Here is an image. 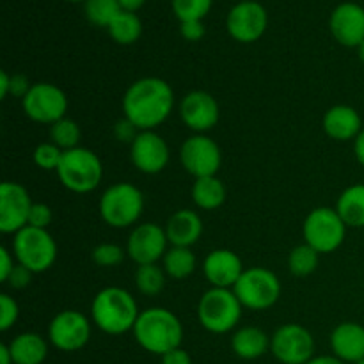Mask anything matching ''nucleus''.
<instances>
[{
	"mask_svg": "<svg viewBox=\"0 0 364 364\" xmlns=\"http://www.w3.org/2000/svg\"><path fill=\"white\" fill-rule=\"evenodd\" d=\"M80 137V127H78L73 119H68V117L57 121V123H53L52 127H50V141L55 146H59L63 151L78 148Z\"/></svg>",
	"mask_w": 364,
	"mask_h": 364,
	"instance_id": "obj_33",
	"label": "nucleus"
},
{
	"mask_svg": "<svg viewBox=\"0 0 364 364\" xmlns=\"http://www.w3.org/2000/svg\"><path fill=\"white\" fill-rule=\"evenodd\" d=\"M144 198L142 192L132 183L110 185L100 198V215L110 228L123 230L134 226L142 215Z\"/></svg>",
	"mask_w": 364,
	"mask_h": 364,
	"instance_id": "obj_6",
	"label": "nucleus"
},
{
	"mask_svg": "<svg viewBox=\"0 0 364 364\" xmlns=\"http://www.w3.org/2000/svg\"><path fill=\"white\" fill-rule=\"evenodd\" d=\"M14 259L16 258H14L13 252L7 251L6 247H0V281H2V283H7L11 272H13V269L16 267Z\"/></svg>",
	"mask_w": 364,
	"mask_h": 364,
	"instance_id": "obj_43",
	"label": "nucleus"
},
{
	"mask_svg": "<svg viewBox=\"0 0 364 364\" xmlns=\"http://www.w3.org/2000/svg\"><path fill=\"white\" fill-rule=\"evenodd\" d=\"M354 153H355V159H358V162L364 167V128H363L361 134L358 135V139L354 141Z\"/></svg>",
	"mask_w": 364,
	"mask_h": 364,
	"instance_id": "obj_45",
	"label": "nucleus"
},
{
	"mask_svg": "<svg viewBox=\"0 0 364 364\" xmlns=\"http://www.w3.org/2000/svg\"><path fill=\"white\" fill-rule=\"evenodd\" d=\"M336 212L347 228H364V183L350 185L341 192Z\"/></svg>",
	"mask_w": 364,
	"mask_h": 364,
	"instance_id": "obj_26",
	"label": "nucleus"
},
{
	"mask_svg": "<svg viewBox=\"0 0 364 364\" xmlns=\"http://www.w3.org/2000/svg\"><path fill=\"white\" fill-rule=\"evenodd\" d=\"M192 201L201 210H217L226 201V187L217 176L198 178L192 185Z\"/></svg>",
	"mask_w": 364,
	"mask_h": 364,
	"instance_id": "obj_27",
	"label": "nucleus"
},
{
	"mask_svg": "<svg viewBox=\"0 0 364 364\" xmlns=\"http://www.w3.org/2000/svg\"><path fill=\"white\" fill-rule=\"evenodd\" d=\"M31 279H32L31 270L25 269L23 265H20V263H16V267H14L13 272H11L9 279H7V284H9L11 288H14V290H23V288H27L28 284H31Z\"/></svg>",
	"mask_w": 364,
	"mask_h": 364,
	"instance_id": "obj_41",
	"label": "nucleus"
},
{
	"mask_svg": "<svg viewBox=\"0 0 364 364\" xmlns=\"http://www.w3.org/2000/svg\"><path fill=\"white\" fill-rule=\"evenodd\" d=\"M132 333L139 347L160 358L174 348H180L183 341V326L180 318L166 308H149L141 311Z\"/></svg>",
	"mask_w": 364,
	"mask_h": 364,
	"instance_id": "obj_2",
	"label": "nucleus"
},
{
	"mask_svg": "<svg viewBox=\"0 0 364 364\" xmlns=\"http://www.w3.org/2000/svg\"><path fill=\"white\" fill-rule=\"evenodd\" d=\"M21 107L28 119L52 127L53 123L66 117L68 98L63 89L57 85L39 82L32 84L31 91L21 100Z\"/></svg>",
	"mask_w": 364,
	"mask_h": 364,
	"instance_id": "obj_11",
	"label": "nucleus"
},
{
	"mask_svg": "<svg viewBox=\"0 0 364 364\" xmlns=\"http://www.w3.org/2000/svg\"><path fill=\"white\" fill-rule=\"evenodd\" d=\"M355 364H364V359H361V361H358Z\"/></svg>",
	"mask_w": 364,
	"mask_h": 364,
	"instance_id": "obj_52",
	"label": "nucleus"
},
{
	"mask_svg": "<svg viewBox=\"0 0 364 364\" xmlns=\"http://www.w3.org/2000/svg\"><path fill=\"white\" fill-rule=\"evenodd\" d=\"M174 14L181 21L201 20L210 13L213 0H171Z\"/></svg>",
	"mask_w": 364,
	"mask_h": 364,
	"instance_id": "obj_34",
	"label": "nucleus"
},
{
	"mask_svg": "<svg viewBox=\"0 0 364 364\" xmlns=\"http://www.w3.org/2000/svg\"><path fill=\"white\" fill-rule=\"evenodd\" d=\"M84 11L87 20L96 27L109 28L114 18L121 13L119 0H85Z\"/></svg>",
	"mask_w": 364,
	"mask_h": 364,
	"instance_id": "obj_32",
	"label": "nucleus"
},
{
	"mask_svg": "<svg viewBox=\"0 0 364 364\" xmlns=\"http://www.w3.org/2000/svg\"><path fill=\"white\" fill-rule=\"evenodd\" d=\"M166 270L160 269L156 263L141 265L135 272V287L146 297H156L166 287Z\"/></svg>",
	"mask_w": 364,
	"mask_h": 364,
	"instance_id": "obj_31",
	"label": "nucleus"
},
{
	"mask_svg": "<svg viewBox=\"0 0 364 364\" xmlns=\"http://www.w3.org/2000/svg\"><path fill=\"white\" fill-rule=\"evenodd\" d=\"M107 31H109L110 38L119 45H134L142 36V21L137 13L121 11Z\"/></svg>",
	"mask_w": 364,
	"mask_h": 364,
	"instance_id": "obj_28",
	"label": "nucleus"
},
{
	"mask_svg": "<svg viewBox=\"0 0 364 364\" xmlns=\"http://www.w3.org/2000/svg\"><path fill=\"white\" fill-rule=\"evenodd\" d=\"M233 291L244 308L263 311L272 308L279 301L281 283L276 274L265 267H252L244 270L240 279L233 287Z\"/></svg>",
	"mask_w": 364,
	"mask_h": 364,
	"instance_id": "obj_9",
	"label": "nucleus"
},
{
	"mask_svg": "<svg viewBox=\"0 0 364 364\" xmlns=\"http://www.w3.org/2000/svg\"><path fill=\"white\" fill-rule=\"evenodd\" d=\"M167 235L166 228H160L159 224L142 223L132 230L128 237L127 252L139 267L153 265L159 259H164L167 252Z\"/></svg>",
	"mask_w": 364,
	"mask_h": 364,
	"instance_id": "obj_16",
	"label": "nucleus"
},
{
	"mask_svg": "<svg viewBox=\"0 0 364 364\" xmlns=\"http://www.w3.org/2000/svg\"><path fill=\"white\" fill-rule=\"evenodd\" d=\"M32 84L28 82V78L25 75L16 73V75H11V89H9V95L16 96V98L23 100L27 96V92L31 91Z\"/></svg>",
	"mask_w": 364,
	"mask_h": 364,
	"instance_id": "obj_42",
	"label": "nucleus"
},
{
	"mask_svg": "<svg viewBox=\"0 0 364 364\" xmlns=\"http://www.w3.org/2000/svg\"><path fill=\"white\" fill-rule=\"evenodd\" d=\"M139 128L135 127L132 121H128L127 117H123L121 121H117L116 127H114V135L117 137V141L124 142V144H132L135 141V137L139 135Z\"/></svg>",
	"mask_w": 364,
	"mask_h": 364,
	"instance_id": "obj_40",
	"label": "nucleus"
},
{
	"mask_svg": "<svg viewBox=\"0 0 364 364\" xmlns=\"http://www.w3.org/2000/svg\"><path fill=\"white\" fill-rule=\"evenodd\" d=\"M358 55H359V59H361V63L364 64V41L358 46Z\"/></svg>",
	"mask_w": 364,
	"mask_h": 364,
	"instance_id": "obj_50",
	"label": "nucleus"
},
{
	"mask_svg": "<svg viewBox=\"0 0 364 364\" xmlns=\"http://www.w3.org/2000/svg\"><path fill=\"white\" fill-rule=\"evenodd\" d=\"M0 364H14L9 345H0Z\"/></svg>",
	"mask_w": 364,
	"mask_h": 364,
	"instance_id": "obj_49",
	"label": "nucleus"
},
{
	"mask_svg": "<svg viewBox=\"0 0 364 364\" xmlns=\"http://www.w3.org/2000/svg\"><path fill=\"white\" fill-rule=\"evenodd\" d=\"M238 297L230 288H210L198 306V318L208 333L226 334L238 326L242 316Z\"/></svg>",
	"mask_w": 364,
	"mask_h": 364,
	"instance_id": "obj_5",
	"label": "nucleus"
},
{
	"mask_svg": "<svg viewBox=\"0 0 364 364\" xmlns=\"http://www.w3.org/2000/svg\"><path fill=\"white\" fill-rule=\"evenodd\" d=\"M130 159L142 174H159L169 164V146L155 130L139 132L130 144Z\"/></svg>",
	"mask_w": 364,
	"mask_h": 364,
	"instance_id": "obj_17",
	"label": "nucleus"
},
{
	"mask_svg": "<svg viewBox=\"0 0 364 364\" xmlns=\"http://www.w3.org/2000/svg\"><path fill=\"white\" fill-rule=\"evenodd\" d=\"M167 240L173 247H192L203 235V220L194 210H178L166 224Z\"/></svg>",
	"mask_w": 364,
	"mask_h": 364,
	"instance_id": "obj_23",
	"label": "nucleus"
},
{
	"mask_svg": "<svg viewBox=\"0 0 364 364\" xmlns=\"http://www.w3.org/2000/svg\"><path fill=\"white\" fill-rule=\"evenodd\" d=\"M164 270L173 279H185L196 270V256L191 247H171L164 256Z\"/></svg>",
	"mask_w": 364,
	"mask_h": 364,
	"instance_id": "obj_29",
	"label": "nucleus"
},
{
	"mask_svg": "<svg viewBox=\"0 0 364 364\" xmlns=\"http://www.w3.org/2000/svg\"><path fill=\"white\" fill-rule=\"evenodd\" d=\"M64 151L53 142H41L34 149V164L43 171H57L63 160Z\"/></svg>",
	"mask_w": 364,
	"mask_h": 364,
	"instance_id": "obj_35",
	"label": "nucleus"
},
{
	"mask_svg": "<svg viewBox=\"0 0 364 364\" xmlns=\"http://www.w3.org/2000/svg\"><path fill=\"white\" fill-rule=\"evenodd\" d=\"M269 25L267 9L256 0H242L228 13L226 27L231 38L238 43H255L265 34Z\"/></svg>",
	"mask_w": 364,
	"mask_h": 364,
	"instance_id": "obj_14",
	"label": "nucleus"
},
{
	"mask_svg": "<svg viewBox=\"0 0 364 364\" xmlns=\"http://www.w3.org/2000/svg\"><path fill=\"white\" fill-rule=\"evenodd\" d=\"M244 270L240 256L230 249H215V251L208 252V256L203 262V272H205V277L212 284V288L233 290Z\"/></svg>",
	"mask_w": 364,
	"mask_h": 364,
	"instance_id": "obj_20",
	"label": "nucleus"
},
{
	"mask_svg": "<svg viewBox=\"0 0 364 364\" xmlns=\"http://www.w3.org/2000/svg\"><path fill=\"white\" fill-rule=\"evenodd\" d=\"M13 255L32 274H41L55 263L57 244L46 230L27 226L14 235Z\"/></svg>",
	"mask_w": 364,
	"mask_h": 364,
	"instance_id": "obj_7",
	"label": "nucleus"
},
{
	"mask_svg": "<svg viewBox=\"0 0 364 364\" xmlns=\"http://www.w3.org/2000/svg\"><path fill=\"white\" fill-rule=\"evenodd\" d=\"M68 2H85V0H68Z\"/></svg>",
	"mask_w": 364,
	"mask_h": 364,
	"instance_id": "obj_51",
	"label": "nucleus"
},
{
	"mask_svg": "<svg viewBox=\"0 0 364 364\" xmlns=\"http://www.w3.org/2000/svg\"><path fill=\"white\" fill-rule=\"evenodd\" d=\"M139 315L141 311L137 308V302L124 288H103L92 299V322L100 331L110 336H121L128 331H134Z\"/></svg>",
	"mask_w": 364,
	"mask_h": 364,
	"instance_id": "obj_3",
	"label": "nucleus"
},
{
	"mask_svg": "<svg viewBox=\"0 0 364 364\" xmlns=\"http://www.w3.org/2000/svg\"><path fill=\"white\" fill-rule=\"evenodd\" d=\"M180 162L188 174L198 178L217 176L223 164V153L219 144L205 134L188 137L180 148Z\"/></svg>",
	"mask_w": 364,
	"mask_h": 364,
	"instance_id": "obj_12",
	"label": "nucleus"
},
{
	"mask_svg": "<svg viewBox=\"0 0 364 364\" xmlns=\"http://www.w3.org/2000/svg\"><path fill=\"white\" fill-rule=\"evenodd\" d=\"M14 364H43L48 355V343L38 333H21L9 343Z\"/></svg>",
	"mask_w": 364,
	"mask_h": 364,
	"instance_id": "obj_25",
	"label": "nucleus"
},
{
	"mask_svg": "<svg viewBox=\"0 0 364 364\" xmlns=\"http://www.w3.org/2000/svg\"><path fill=\"white\" fill-rule=\"evenodd\" d=\"M11 89V75L6 70L0 71V98H6Z\"/></svg>",
	"mask_w": 364,
	"mask_h": 364,
	"instance_id": "obj_46",
	"label": "nucleus"
},
{
	"mask_svg": "<svg viewBox=\"0 0 364 364\" xmlns=\"http://www.w3.org/2000/svg\"><path fill=\"white\" fill-rule=\"evenodd\" d=\"M91 338V322L77 309L57 313L48 326V340L57 350L77 352L87 345Z\"/></svg>",
	"mask_w": 364,
	"mask_h": 364,
	"instance_id": "obj_13",
	"label": "nucleus"
},
{
	"mask_svg": "<svg viewBox=\"0 0 364 364\" xmlns=\"http://www.w3.org/2000/svg\"><path fill=\"white\" fill-rule=\"evenodd\" d=\"M180 34L181 38L187 39V41L196 43L201 41L206 34V28L203 25L201 20H192V21H181L180 23Z\"/></svg>",
	"mask_w": 364,
	"mask_h": 364,
	"instance_id": "obj_39",
	"label": "nucleus"
},
{
	"mask_svg": "<svg viewBox=\"0 0 364 364\" xmlns=\"http://www.w3.org/2000/svg\"><path fill=\"white\" fill-rule=\"evenodd\" d=\"M306 364H347V363L338 359L336 355H318V358H313L311 361Z\"/></svg>",
	"mask_w": 364,
	"mask_h": 364,
	"instance_id": "obj_48",
	"label": "nucleus"
},
{
	"mask_svg": "<svg viewBox=\"0 0 364 364\" xmlns=\"http://www.w3.org/2000/svg\"><path fill=\"white\" fill-rule=\"evenodd\" d=\"M333 354L343 363H358L364 359V327L355 322H343L331 334Z\"/></svg>",
	"mask_w": 364,
	"mask_h": 364,
	"instance_id": "obj_22",
	"label": "nucleus"
},
{
	"mask_svg": "<svg viewBox=\"0 0 364 364\" xmlns=\"http://www.w3.org/2000/svg\"><path fill=\"white\" fill-rule=\"evenodd\" d=\"M174 92L164 78L135 80L123 96V114L141 132L155 130L173 112Z\"/></svg>",
	"mask_w": 364,
	"mask_h": 364,
	"instance_id": "obj_1",
	"label": "nucleus"
},
{
	"mask_svg": "<svg viewBox=\"0 0 364 364\" xmlns=\"http://www.w3.org/2000/svg\"><path fill=\"white\" fill-rule=\"evenodd\" d=\"M146 0H119V6L123 11H130V13H137Z\"/></svg>",
	"mask_w": 364,
	"mask_h": 364,
	"instance_id": "obj_47",
	"label": "nucleus"
},
{
	"mask_svg": "<svg viewBox=\"0 0 364 364\" xmlns=\"http://www.w3.org/2000/svg\"><path fill=\"white\" fill-rule=\"evenodd\" d=\"M219 103L210 92L191 91L180 103V117L196 134H205L219 123Z\"/></svg>",
	"mask_w": 364,
	"mask_h": 364,
	"instance_id": "obj_18",
	"label": "nucleus"
},
{
	"mask_svg": "<svg viewBox=\"0 0 364 364\" xmlns=\"http://www.w3.org/2000/svg\"><path fill=\"white\" fill-rule=\"evenodd\" d=\"M304 242L320 255H329L341 247L347 235V224L336 212V208L318 206L311 210L302 226Z\"/></svg>",
	"mask_w": 364,
	"mask_h": 364,
	"instance_id": "obj_8",
	"label": "nucleus"
},
{
	"mask_svg": "<svg viewBox=\"0 0 364 364\" xmlns=\"http://www.w3.org/2000/svg\"><path fill=\"white\" fill-rule=\"evenodd\" d=\"M329 27L341 46L358 48L364 41V7L355 2H341L331 13Z\"/></svg>",
	"mask_w": 364,
	"mask_h": 364,
	"instance_id": "obj_19",
	"label": "nucleus"
},
{
	"mask_svg": "<svg viewBox=\"0 0 364 364\" xmlns=\"http://www.w3.org/2000/svg\"><path fill=\"white\" fill-rule=\"evenodd\" d=\"M18 316H20L18 302L7 294L0 295V331H4V333L9 331L16 323Z\"/></svg>",
	"mask_w": 364,
	"mask_h": 364,
	"instance_id": "obj_37",
	"label": "nucleus"
},
{
	"mask_svg": "<svg viewBox=\"0 0 364 364\" xmlns=\"http://www.w3.org/2000/svg\"><path fill=\"white\" fill-rule=\"evenodd\" d=\"M323 132L334 141H352L363 132V119L350 105H334L326 112L322 121Z\"/></svg>",
	"mask_w": 364,
	"mask_h": 364,
	"instance_id": "obj_21",
	"label": "nucleus"
},
{
	"mask_svg": "<svg viewBox=\"0 0 364 364\" xmlns=\"http://www.w3.org/2000/svg\"><path fill=\"white\" fill-rule=\"evenodd\" d=\"M124 259V251L116 244H100L92 249V262L98 267H117Z\"/></svg>",
	"mask_w": 364,
	"mask_h": 364,
	"instance_id": "obj_36",
	"label": "nucleus"
},
{
	"mask_svg": "<svg viewBox=\"0 0 364 364\" xmlns=\"http://www.w3.org/2000/svg\"><path fill=\"white\" fill-rule=\"evenodd\" d=\"M162 364H192V359H191V354L180 347L167 352V354H164Z\"/></svg>",
	"mask_w": 364,
	"mask_h": 364,
	"instance_id": "obj_44",
	"label": "nucleus"
},
{
	"mask_svg": "<svg viewBox=\"0 0 364 364\" xmlns=\"http://www.w3.org/2000/svg\"><path fill=\"white\" fill-rule=\"evenodd\" d=\"M53 220V212L48 205H43V203H34L31 210V215H28V226L38 228V230H46V228L52 224Z\"/></svg>",
	"mask_w": 364,
	"mask_h": 364,
	"instance_id": "obj_38",
	"label": "nucleus"
},
{
	"mask_svg": "<svg viewBox=\"0 0 364 364\" xmlns=\"http://www.w3.org/2000/svg\"><path fill=\"white\" fill-rule=\"evenodd\" d=\"M320 263V252H316L311 245L304 244L297 245L291 249L290 256H288V269L294 276L306 277L311 276Z\"/></svg>",
	"mask_w": 364,
	"mask_h": 364,
	"instance_id": "obj_30",
	"label": "nucleus"
},
{
	"mask_svg": "<svg viewBox=\"0 0 364 364\" xmlns=\"http://www.w3.org/2000/svg\"><path fill=\"white\" fill-rule=\"evenodd\" d=\"M231 348L237 358L252 361V359H259L267 354V350L270 348V338L259 327H240L231 338Z\"/></svg>",
	"mask_w": 364,
	"mask_h": 364,
	"instance_id": "obj_24",
	"label": "nucleus"
},
{
	"mask_svg": "<svg viewBox=\"0 0 364 364\" xmlns=\"http://www.w3.org/2000/svg\"><path fill=\"white\" fill-rule=\"evenodd\" d=\"M270 352L281 364H306L315 358V338L299 323H284L270 338Z\"/></svg>",
	"mask_w": 364,
	"mask_h": 364,
	"instance_id": "obj_10",
	"label": "nucleus"
},
{
	"mask_svg": "<svg viewBox=\"0 0 364 364\" xmlns=\"http://www.w3.org/2000/svg\"><path fill=\"white\" fill-rule=\"evenodd\" d=\"M60 183L75 194H87L98 188L103 178V166L100 156L87 148H73L64 151L57 169Z\"/></svg>",
	"mask_w": 364,
	"mask_h": 364,
	"instance_id": "obj_4",
	"label": "nucleus"
},
{
	"mask_svg": "<svg viewBox=\"0 0 364 364\" xmlns=\"http://www.w3.org/2000/svg\"><path fill=\"white\" fill-rule=\"evenodd\" d=\"M32 199L27 188L14 181H4L0 187V231L16 235L28 226Z\"/></svg>",
	"mask_w": 364,
	"mask_h": 364,
	"instance_id": "obj_15",
	"label": "nucleus"
}]
</instances>
